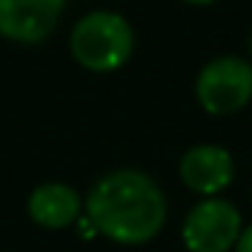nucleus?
Listing matches in <instances>:
<instances>
[{
  "instance_id": "f257e3e1",
  "label": "nucleus",
  "mask_w": 252,
  "mask_h": 252,
  "mask_svg": "<svg viewBox=\"0 0 252 252\" xmlns=\"http://www.w3.org/2000/svg\"><path fill=\"white\" fill-rule=\"evenodd\" d=\"M84 214L93 230L117 244H147L163 230L168 203L160 185L136 168L103 174L84 198Z\"/></svg>"
},
{
  "instance_id": "f03ea898",
  "label": "nucleus",
  "mask_w": 252,
  "mask_h": 252,
  "mask_svg": "<svg viewBox=\"0 0 252 252\" xmlns=\"http://www.w3.org/2000/svg\"><path fill=\"white\" fill-rule=\"evenodd\" d=\"M71 55L82 68L93 73H111L133 57L136 33L130 22L117 11H90L71 30Z\"/></svg>"
},
{
  "instance_id": "7ed1b4c3",
  "label": "nucleus",
  "mask_w": 252,
  "mask_h": 252,
  "mask_svg": "<svg viewBox=\"0 0 252 252\" xmlns=\"http://www.w3.org/2000/svg\"><path fill=\"white\" fill-rule=\"evenodd\" d=\"M195 100L214 117L236 114L252 100V63L239 55H222L201 68Z\"/></svg>"
},
{
  "instance_id": "20e7f679",
  "label": "nucleus",
  "mask_w": 252,
  "mask_h": 252,
  "mask_svg": "<svg viewBox=\"0 0 252 252\" xmlns=\"http://www.w3.org/2000/svg\"><path fill=\"white\" fill-rule=\"evenodd\" d=\"M241 230V212L233 203L225 198H203L187 212L182 241L187 252H228L236 247Z\"/></svg>"
},
{
  "instance_id": "39448f33",
  "label": "nucleus",
  "mask_w": 252,
  "mask_h": 252,
  "mask_svg": "<svg viewBox=\"0 0 252 252\" xmlns=\"http://www.w3.org/2000/svg\"><path fill=\"white\" fill-rule=\"evenodd\" d=\"M65 3L68 0H0V35L25 46L44 44L60 25Z\"/></svg>"
},
{
  "instance_id": "423d86ee",
  "label": "nucleus",
  "mask_w": 252,
  "mask_h": 252,
  "mask_svg": "<svg viewBox=\"0 0 252 252\" xmlns=\"http://www.w3.org/2000/svg\"><path fill=\"white\" fill-rule=\"evenodd\" d=\"M233 176V155L220 144H192L179 160V179L203 198H217Z\"/></svg>"
},
{
  "instance_id": "0eeeda50",
  "label": "nucleus",
  "mask_w": 252,
  "mask_h": 252,
  "mask_svg": "<svg viewBox=\"0 0 252 252\" xmlns=\"http://www.w3.org/2000/svg\"><path fill=\"white\" fill-rule=\"evenodd\" d=\"M84 212V198L65 182H44L33 187L28 198V214L38 228L63 230L73 225Z\"/></svg>"
},
{
  "instance_id": "6e6552de",
  "label": "nucleus",
  "mask_w": 252,
  "mask_h": 252,
  "mask_svg": "<svg viewBox=\"0 0 252 252\" xmlns=\"http://www.w3.org/2000/svg\"><path fill=\"white\" fill-rule=\"evenodd\" d=\"M233 250L236 252H252V225H247V228L241 230V236H239Z\"/></svg>"
},
{
  "instance_id": "1a4fd4ad",
  "label": "nucleus",
  "mask_w": 252,
  "mask_h": 252,
  "mask_svg": "<svg viewBox=\"0 0 252 252\" xmlns=\"http://www.w3.org/2000/svg\"><path fill=\"white\" fill-rule=\"evenodd\" d=\"M185 3H190V6H209L214 0H185Z\"/></svg>"
},
{
  "instance_id": "9d476101",
  "label": "nucleus",
  "mask_w": 252,
  "mask_h": 252,
  "mask_svg": "<svg viewBox=\"0 0 252 252\" xmlns=\"http://www.w3.org/2000/svg\"><path fill=\"white\" fill-rule=\"evenodd\" d=\"M250 52H252V38H250Z\"/></svg>"
}]
</instances>
